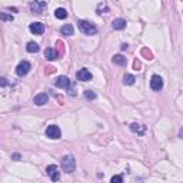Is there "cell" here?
Listing matches in <instances>:
<instances>
[{"label": "cell", "instance_id": "cell-16", "mask_svg": "<svg viewBox=\"0 0 183 183\" xmlns=\"http://www.w3.org/2000/svg\"><path fill=\"white\" fill-rule=\"evenodd\" d=\"M26 50L29 52V53H37L39 50H40V47H39L37 43H34V42H29L26 46Z\"/></svg>", "mask_w": 183, "mask_h": 183}, {"label": "cell", "instance_id": "cell-15", "mask_svg": "<svg viewBox=\"0 0 183 183\" xmlns=\"http://www.w3.org/2000/svg\"><path fill=\"white\" fill-rule=\"evenodd\" d=\"M145 129H146L145 126L139 125V123H132V125H130V130L135 133H139V135H143V133H145Z\"/></svg>", "mask_w": 183, "mask_h": 183}, {"label": "cell", "instance_id": "cell-1", "mask_svg": "<svg viewBox=\"0 0 183 183\" xmlns=\"http://www.w3.org/2000/svg\"><path fill=\"white\" fill-rule=\"evenodd\" d=\"M77 27H79V30H80L82 33L87 34V36H93V34L97 33V27H96L93 23L87 22V20H79Z\"/></svg>", "mask_w": 183, "mask_h": 183}, {"label": "cell", "instance_id": "cell-19", "mask_svg": "<svg viewBox=\"0 0 183 183\" xmlns=\"http://www.w3.org/2000/svg\"><path fill=\"white\" fill-rule=\"evenodd\" d=\"M135 76L133 75H126L125 77H123V83H125V85H127V86H130V85H133V83H135Z\"/></svg>", "mask_w": 183, "mask_h": 183}, {"label": "cell", "instance_id": "cell-23", "mask_svg": "<svg viewBox=\"0 0 183 183\" xmlns=\"http://www.w3.org/2000/svg\"><path fill=\"white\" fill-rule=\"evenodd\" d=\"M6 86H9V82H7V79L0 77V87H6Z\"/></svg>", "mask_w": 183, "mask_h": 183}, {"label": "cell", "instance_id": "cell-7", "mask_svg": "<svg viewBox=\"0 0 183 183\" xmlns=\"http://www.w3.org/2000/svg\"><path fill=\"white\" fill-rule=\"evenodd\" d=\"M76 79L80 82H90L92 80V73L87 69H80L79 72H76Z\"/></svg>", "mask_w": 183, "mask_h": 183}, {"label": "cell", "instance_id": "cell-13", "mask_svg": "<svg viewBox=\"0 0 183 183\" xmlns=\"http://www.w3.org/2000/svg\"><path fill=\"white\" fill-rule=\"evenodd\" d=\"M112 27L115 29V30H122V29H125L126 27V20L125 19H115V20L112 22Z\"/></svg>", "mask_w": 183, "mask_h": 183}, {"label": "cell", "instance_id": "cell-4", "mask_svg": "<svg viewBox=\"0 0 183 183\" xmlns=\"http://www.w3.org/2000/svg\"><path fill=\"white\" fill-rule=\"evenodd\" d=\"M46 175H47L53 182H57V180L60 179V172H59L56 165H50V166L46 167Z\"/></svg>", "mask_w": 183, "mask_h": 183}, {"label": "cell", "instance_id": "cell-22", "mask_svg": "<svg viewBox=\"0 0 183 183\" xmlns=\"http://www.w3.org/2000/svg\"><path fill=\"white\" fill-rule=\"evenodd\" d=\"M110 183H123V177L122 176H113L112 180H110Z\"/></svg>", "mask_w": 183, "mask_h": 183}, {"label": "cell", "instance_id": "cell-25", "mask_svg": "<svg viewBox=\"0 0 183 183\" xmlns=\"http://www.w3.org/2000/svg\"><path fill=\"white\" fill-rule=\"evenodd\" d=\"M122 50H127V44H126V43L122 44Z\"/></svg>", "mask_w": 183, "mask_h": 183}, {"label": "cell", "instance_id": "cell-6", "mask_svg": "<svg viewBox=\"0 0 183 183\" xmlns=\"http://www.w3.org/2000/svg\"><path fill=\"white\" fill-rule=\"evenodd\" d=\"M150 87H152V90L159 92L163 87V79L159 75H153L150 79Z\"/></svg>", "mask_w": 183, "mask_h": 183}, {"label": "cell", "instance_id": "cell-9", "mask_svg": "<svg viewBox=\"0 0 183 183\" xmlns=\"http://www.w3.org/2000/svg\"><path fill=\"white\" fill-rule=\"evenodd\" d=\"M47 7V3L46 2H32L30 3V9L32 12H36V13H43L44 9Z\"/></svg>", "mask_w": 183, "mask_h": 183}, {"label": "cell", "instance_id": "cell-8", "mask_svg": "<svg viewBox=\"0 0 183 183\" xmlns=\"http://www.w3.org/2000/svg\"><path fill=\"white\" fill-rule=\"evenodd\" d=\"M54 86H57L60 89H67L70 86V79L67 76H59L56 80H54Z\"/></svg>", "mask_w": 183, "mask_h": 183}, {"label": "cell", "instance_id": "cell-18", "mask_svg": "<svg viewBox=\"0 0 183 183\" xmlns=\"http://www.w3.org/2000/svg\"><path fill=\"white\" fill-rule=\"evenodd\" d=\"M75 33V29L72 24H65V26L62 27V34H65V36H72V34Z\"/></svg>", "mask_w": 183, "mask_h": 183}, {"label": "cell", "instance_id": "cell-10", "mask_svg": "<svg viewBox=\"0 0 183 183\" xmlns=\"http://www.w3.org/2000/svg\"><path fill=\"white\" fill-rule=\"evenodd\" d=\"M30 32L33 34H37V36H40V34H43V32H44V24L43 23H40V22H34V23H32L30 24Z\"/></svg>", "mask_w": 183, "mask_h": 183}, {"label": "cell", "instance_id": "cell-14", "mask_svg": "<svg viewBox=\"0 0 183 183\" xmlns=\"http://www.w3.org/2000/svg\"><path fill=\"white\" fill-rule=\"evenodd\" d=\"M112 62L115 63V65H117V66H126V57L125 56H122V54H115L113 56V59H112Z\"/></svg>", "mask_w": 183, "mask_h": 183}, {"label": "cell", "instance_id": "cell-17", "mask_svg": "<svg viewBox=\"0 0 183 183\" xmlns=\"http://www.w3.org/2000/svg\"><path fill=\"white\" fill-rule=\"evenodd\" d=\"M54 16L57 17V19H60V20H63V19L67 17V12H66V9H63V7H59V9L54 10Z\"/></svg>", "mask_w": 183, "mask_h": 183}, {"label": "cell", "instance_id": "cell-3", "mask_svg": "<svg viewBox=\"0 0 183 183\" xmlns=\"http://www.w3.org/2000/svg\"><path fill=\"white\" fill-rule=\"evenodd\" d=\"M46 136H47L49 139H60V136H62V132L60 129H59V126L56 125H50L46 127Z\"/></svg>", "mask_w": 183, "mask_h": 183}, {"label": "cell", "instance_id": "cell-24", "mask_svg": "<svg viewBox=\"0 0 183 183\" xmlns=\"http://www.w3.org/2000/svg\"><path fill=\"white\" fill-rule=\"evenodd\" d=\"M12 159H14V160H20V159H22V156L19 155V153H13V155H12Z\"/></svg>", "mask_w": 183, "mask_h": 183}, {"label": "cell", "instance_id": "cell-2", "mask_svg": "<svg viewBox=\"0 0 183 183\" xmlns=\"http://www.w3.org/2000/svg\"><path fill=\"white\" fill-rule=\"evenodd\" d=\"M62 167H63V170H65L66 173L75 172V169H76L75 157L72 156V155H66V156H63V159H62Z\"/></svg>", "mask_w": 183, "mask_h": 183}, {"label": "cell", "instance_id": "cell-12", "mask_svg": "<svg viewBox=\"0 0 183 183\" xmlns=\"http://www.w3.org/2000/svg\"><path fill=\"white\" fill-rule=\"evenodd\" d=\"M44 57H46V60H49V62H53V60H56V59H59V53L54 49H46L44 50Z\"/></svg>", "mask_w": 183, "mask_h": 183}, {"label": "cell", "instance_id": "cell-5", "mask_svg": "<svg viewBox=\"0 0 183 183\" xmlns=\"http://www.w3.org/2000/svg\"><path fill=\"white\" fill-rule=\"evenodd\" d=\"M30 63L29 62H26V60H23V62H20L19 65H17V67H16V73L19 76H26L29 72H30Z\"/></svg>", "mask_w": 183, "mask_h": 183}, {"label": "cell", "instance_id": "cell-21", "mask_svg": "<svg viewBox=\"0 0 183 183\" xmlns=\"http://www.w3.org/2000/svg\"><path fill=\"white\" fill-rule=\"evenodd\" d=\"M85 97L89 99V100H95V99H96V93L93 90H86L85 92Z\"/></svg>", "mask_w": 183, "mask_h": 183}, {"label": "cell", "instance_id": "cell-11", "mask_svg": "<svg viewBox=\"0 0 183 183\" xmlns=\"http://www.w3.org/2000/svg\"><path fill=\"white\" fill-rule=\"evenodd\" d=\"M47 100H49V96L46 95V93H39V95H36V96H34V99H33V102H34V105H36V106L46 105V103H47Z\"/></svg>", "mask_w": 183, "mask_h": 183}, {"label": "cell", "instance_id": "cell-20", "mask_svg": "<svg viewBox=\"0 0 183 183\" xmlns=\"http://www.w3.org/2000/svg\"><path fill=\"white\" fill-rule=\"evenodd\" d=\"M0 19L4 22H13V16L12 14H7L4 12H0Z\"/></svg>", "mask_w": 183, "mask_h": 183}]
</instances>
